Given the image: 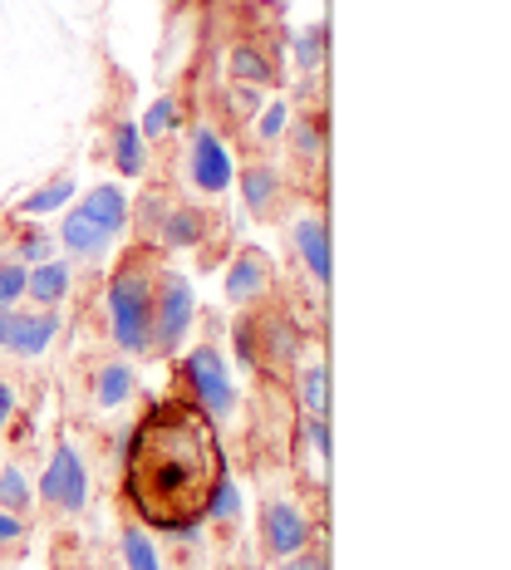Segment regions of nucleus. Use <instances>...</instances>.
Returning a JSON list of instances; mask_svg holds the SVG:
<instances>
[{
	"instance_id": "obj_1",
	"label": "nucleus",
	"mask_w": 511,
	"mask_h": 570,
	"mask_svg": "<svg viewBox=\"0 0 511 570\" xmlns=\"http://www.w3.org/2000/svg\"><path fill=\"white\" fill-rule=\"evenodd\" d=\"M222 472H227L222 428L187 394H168L128 433L124 502L148 531L193 527L207 517Z\"/></svg>"
},
{
	"instance_id": "obj_2",
	"label": "nucleus",
	"mask_w": 511,
	"mask_h": 570,
	"mask_svg": "<svg viewBox=\"0 0 511 570\" xmlns=\"http://www.w3.org/2000/svg\"><path fill=\"white\" fill-rule=\"evenodd\" d=\"M158 271H163L158 246H134L109 276L104 311H109V340L124 354L153 350V281H158Z\"/></svg>"
},
{
	"instance_id": "obj_3",
	"label": "nucleus",
	"mask_w": 511,
	"mask_h": 570,
	"mask_svg": "<svg viewBox=\"0 0 511 570\" xmlns=\"http://www.w3.org/2000/svg\"><path fill=\"white\" fill-rule=\"evenodd\" d=\"M305 354V330L301 315L291 305H256V374H266L271 384H291Z\"/></svg>"
},
{
	"instance_id": "obj_4",
	"label": "nucleus",
	"mask_w": 511,
	"mask_h": 570,
	"mask_svg": "<svg viewBox=\"0 0 511 570\" xmlns=\"http://www.w3.org/2000/svg\"><path fill=\"white\" fill-rule=\"evenodd\" d=\"M177 394H187L207 413L212 423H227L236 413V384H232V364L217 344H197L183 364H177Z\"/></svg>"
},
{
	"instance_id": "obj_5",
	"label": "nucleus",
	"mask_w": 511,
	"mask_h": 570,
	"mask_svg": "<svg viewBox=\"0 0 511 570\" xmlns=\"http://www.w3.org/2000/svg\"><path fill=\"white\" fill-rule=\"evenodd\" d=\"M193 320H197V291H193V281L163 266L158 281H153V350L148 354H158V360H173V354L183 350Z\"/></svg>"
},
{
	"instance_id": "obj_6",
	"label": "nucleus",
	"mask_w": 511,
	"mask_h": 570,
	"mask_svg": "<svg viewBox=\"0 0 511 570\" xmlns=\"http://www.w3.org/2000/svg\"><path fill=\"white\" fill-rule=\"evenodd\" d=\"M311 541L315 517L301 507V497H266V507H261V551H266V561L311 551Z\"/></svg>"
},
{
	"instance_id": "obj_7",
	"label": "nucleus",
	"mask_w": 511,
	"mask_h": 570,
	"mask_svg": "<svg viewBox=\"0 0 511 570\" xmlns=\"http://www.w3.org/2000/svg\"><path fill=\"white\" fill-rule=\"evenodd\" d=\"M89 492H94V478H89L85 458H79L75 443H65V438H59L50 462H45V478H40L45 507H55L59 517H79L89 507Z\"/></svg>"
},
{
	"instance_id": "obj_8",
	"label": "nucleus",
	"mask_w": 511,
	"mask_h": 570,
	"mask_svg": "<svg viewBox=\"0 0 511 570\" xmlns=\"http://www.w3.org/2000/svg\"><path fill=\"white\" fill-rule=\"evenodd\" d=\"M187 173H193V183H197L207 197H227L232 187H236L232 148H227V138H222L217 128H207V124H197V128H193V148H187Z\"/></svg>"
},
{
	"instance_id": "obj_9",
	"label": "nucleus",
	"mask_w": 511,
	"mask_h": 570,
	"mask_svg": "<svg viewBox=\"0 0 511 570\" xmlns=\"http://www.w3.org/2000/svg\"><path fill=\"white\" fill-rule=\"evenodd\" d=\"M59 335V315L55 311H0V354L10 360H40Z\"/></svg>"
},
{
	"instance_id": "obj_10",
	"label": "nucleus",
	"mask_w": 511,
	"mask_h": 570,
	"mask_svg": "<svg viewBox=\"0 0 511 570\" xmlns=\"http://www.w3.org/2000/svg\"><path fill=\"white\" fill-rule=\"evenodd\" d=\"M325 458H330V423L325 419H295L291 433V468L295 482H305V492L320 502L325 492Z\"/></svg>"
},
{
	"instance_id": "obj_11",
	"label": "nucleus",
	"mask_w": 511,
	"mask_h": 570,
	"mask_svg": "<svg viewBox=\"0 0 511 570\" xmlns=\"http://www.w3.org/2000/svg\"><path fill=\"white\" fill-rule=\"evenodd\" d=\"M271 285H276L271 256L256 252V246H242L227 266V301L242 305V311H256V305L271 301Z\"/></svg>"
},
{
	"instance_id": "obj_12",
	"label": "nucleus",
	"mask_w": 511,
	"mask_h": 570,
	"mask_svg": "<svg viewBox=\"0 0 511 570\" xmlns=\"http://www.w3.org/2000/svg\"><path fill=\"white\" fill-rule=\"evenodd\" d=\"M291 252L311 276V291L325 295L330 285V236H325V217L320 212H295L291 217Z\"/></svg>"
},
{
	"instance_id": "obj_13",
	"label": "nucleus",
	"mask_w": 511,
	"mask_h": 570,
	"mask_svg": "<svg viewBox=\"0 0 511 570\" xmlns=\"http://www.w3.org/2000/svg\"><path fill=\"white\" fill-rule=\"evenodd\" d=\"M236 183H242V197H246V212L256 222H271L276 212L285 207V173L276 168L271 158H252L236 168Z\"/></svg>"
},
{
	"instance_id": "obj_14",
	"label": "nucleus",
	"mask_w": 511,
	"mask_h": 570,
	"mask_svg": "<svg viewBox=\"0 0 511 570\" xmlns=\"http://www.w3.org/2000/svg\"><path fill=\"white\" fill-rule=\"evenodd\" d=\"M207 232H212V217L202 207H193V202H177L163 212V222L153 227V242L158 252H197V246H207Z\"/></svg>"
},
{
	"instance_id": "obj_15",
	"label": "nucleus",
	"mask_w": 511,
	"mask_h": 570,
	"mask_svg": "<svg viewBox=\"0 0 511 570\" xmlns=\"http://www.w3.org/2000/svg\"><path fill=\"white\" fill-rule=\"evenodd\" d=\"M285 142H291V168L311 177V187H320V173H325V114H295V124H285Z\"/></svg>"
},
{
	"instance_id": "obj_16",
	"label": "nucleus",
	"mask_w": 511,
	"mask_h": 570,
	"mask_svg": "<svg viewBox=\"0 0 511 570\" xmlns=\"http://www.w3.org/2000/svg\"><path fill=\"white\" fill-rule=\"evenodd\" d=\"M79 217L89 222L94 232L104 236V242H118L124 236V227H128V217H134V202H128V193L124 187H114V183H99V187H89L85 193V202H79Z\"/></svg>"
},
{
	"instance_id": "obj_17",
	"label": "nucleus",
	"mask_w": 511,
	"mask_h": 570,
	"mask_svg": "<svg viewBox=\"0 0 511 570\" xmlns=\"http://www.w3.org/2000/svg\"><path fill=\"white\" fill-rule=\"evenodd\" d=\"M138 394V374H134V364H124V360H99L94 364V379H89V403L94 409H104V413H118V409H128Z\"/></svg>"
},
{
	"instance_id": "obj_18",
	"label": "nucleus",
	"mask_w": 511,
	"mask_h": 570,
	"mask_svg": "<svg viewBox=\"0 0 511 570\" xmlns=\"http://www.w3.org/2000/svg\"><path fill=\"white\" fill-rule=\"evenodd\" d=\"M227 75H232V85H256V89H271L281 79V69H276V55L266 50L261 40H232V50H227Z\"/></svg>"
},
{
	"instance_id": "obj_19",
	"label": "nucleus",
	"mask_w": 511,
	"mask_h": 570,
	"mask_svg": "<svg viewBox=\"0 0 511 570\" xmlns=\"http://www.w3.org/2000/svg\"><path fill=\"white\" fill-rule=\"evenodd\" d=\"M109 158L124 177H148V138L138 134V118H118L109 128Z\"/></svg>"
},
{
	"instance_id": "obj_20",
	"label": "nucleus",
	"mask_w": 511,
	"mask_h": 570,
	"mask_svg": "<svg viewBox=\"0 0 511 570\" xmlns=\"http://www.w3.org/2000/svg\"><path fill=\"white\" fill-rule=\"evenodd\" d=\"M69 285H75L69 261H40V266H30V276H26V295L40 305V311H55V305L69 295Z\"/></svg>"
},
{
	"instance_id": "obj_21",
	"label": "nucleus",
	"mask_w": 511,
	"mask_h": 570,
	"mask_svg": "<svg viewBox=\"0 0 511 570\" xmlns=\"http://www.w3.org/2000/svg\"><path fill=\"white\" fill-rule=\"evenodd\" d=\"M75 173H59V177H50V183H40L35 193H26L16 202V212L10 217H26V222H35V217H50V212H59V207H69L75 202Z\"/></svg>"
},
{
	"instance_id": "obj_22",
	"label": "nucleus",
	"mask_w": 511,
	"mask_h": 570,
	"mask_svg": "<svg viewBox=\"0 0 511 570\" xmlns=\"http://www.w3.org/2000/svg\"><path fill=\"white\" fill-rule=\"evenodd\" d=\"M118 556H124V570H168V556L158 551V541H153V531L143 521H124Z\"/></svg>"
},
{
	"instance_id": "obj_23",
	"label": "nucleus",
	"mask_w": 511,
	"mask_h": 570,
	"mask_svg": "<svg viewBox=\"0 0 511 570\" xmlns=\"http://www.w3.org/2000/svg\"><path fill=\"white\" fill-rule=\"evenodd\" d=\"M10 232V261H20V266H40V261H55V236L45 227H30L26 217H10L6 222Z\"/></svg>"
},
{
	"instance_id": "obj_24",
	"label": "nucleus",
	"mask_w": 511,
	"mask_h": 570,
	"mask_svg": "<svg viewBox=\"0 0 511 570\" xmlns=\"http://www.w3.org/2000/svg\"><path fill=\"white\" fill-rule=\"evenodd\" d=\"M202 521H212L217 531H242V521H246V502H242V482L232 478V468L222 472V482H217V492H212V502H207V517Z\"/></svg>"
},
{
	"instance_id": "obj_25",
	"label": "nucleus",
	"mask_w": 511,
	"mask_h": 570,
	"mask_svg": "<svg viewBox=\"0 0 511 570\" xmlns=\"http://www.w3.org/2000/svg\"><path fill=\"white\" fill-rule=\"evenodd\" d=\"M291 394H295V409H301V419H325L330 403H325V364H320V354L295 370Z\"/></svg>"
},
{
	"instance_id": "obj_26",
	"label": "nucleus",
	"mask_w": 511,
	"mask_h": 570,
	"mask_svg": "<svg viewBox=\"0 0 511 570\" xmlns=\"http://www.w3.org/2000/svg\"><path fill=\"white\" fill-rule=\"evenodd\" d=\"M177 124H183V99H177V89H168V94H158V99L143 109L138 134L148 138V142H163V138H173Z\"/></svg>"
},
{
	"instance_id": "obj_27",
	"label": "nucleus",
	"mask_w": 511,
	"mask_h": 570,
	"mask_svg": "<svg viewBox=\"0 0 511 570\" xmlns=\"http://www.w3.org/2000/svg\"><path fill=\"white\" fill-rule=\"evenodd\" d=\"M285 124H291V99H266L261 118H252V148L271 153L276 142H285Z\"/></svg>"
},
{
	"instance_id": "obj_28",
	"label": "nucleus",
	"mask_w": 511,
	"mask_h": 570,
	"mask_svg": "<svg viewBox=\"0 0 511 570\" xmlns=\"http://www.w3.org/2000/svg\"><path fill=\"white\" fill-rule=\"evenodd\" d=\"M291 55H295V69L315 79V75H320V59H325V26H320V20H311L305 30H295Z\"/></svg>"
},
{
	"instance_id": "obj_29",
	"label": "nucleus",
	"mask_w": 511,
	"mask_h": 570,
	"mask_svg": "<svg viewBox=\"0 0 511 570\" xmlns=\"http://www.w3.org/2000/svg\"><path fill=\"white\" fill-rule=\"evenodd\" d=\"M30 502H35L30 478L16 468V462H6V468H0V507H6V512H16V517H26Z\"/></svg>"
},
{
	"instance_id": "obj_30",
	"label": "nucleus",
	"mask_w": 511,
	"mask_h": 570,
	"mask_svg": "<svg viewBox=\"0 0 511 570\" xmlns=\"http://www.w3.org/2000/svg\"><path fill=\"white\" fill-rule=\"evenodd\" d=\"M227 118L232 124H252V118L266 109V89H256V85H227Z\"/></svg>"
},
{
	"instance_id": "obj_31",
	"label": "nucleus",
	"mask_w": 511,
	"mask_h": 570,
	"mask_svg": "<svg viewBox=\"0 0 511 570\" xmlns=\"http://www.w3.org/2000/svg\"><path fill=\"white\" fill-rule=\"evenodd\" d=\"M26 276H30V266L0 261V311H16V305L26 301Z\"/></svg>"
},
{
	"instance_id": "obj_32",
	"label": "nucleus",
	"mask_w": 511,
	"mask_h": 570,
	"mask_svg": "<svg viewBox=\"0 0 511 570\" xmlns=\"http://www.w3.org/2000/svg\"><path fill=\"white\" fill-rule=\"evenodd\" d=\"M232 350H236V364L256 374V311L242 315V320L232 325Z\"/></svg>"
},
{
	"instance_id": "obj_33",
	"label": "nucleus",
	"mask_w": 511,
	"mask_h": 570,
	"mask_svg": "<svg viewBox=\"0 0 511 570\" xmlns=\"http://www.w3.org/2000/svg\"><path fill=\"white\" fill-rule=\"evenodd\" d=\"M10 546H26V517L0 507V551H10Z\"/></svg>"
},
{
	"instance_id": "obj_34",
	"label": "nucleus",
	"mask_w": 511,
	"mask_h": 570,
	"mask_svg": "<svg viewBox=\"0 0 511 570\" xmlns=\"http://www.w3.org/2000/svg\"><path fill=\"white\" fill-rule=\"evenodd\" d=\"M16 413H20V394H16V384H6V379H0V433H6V428L16 423Z\"/></svg>"
},
{
	"instance_id": "obj_35",
	"label": "nucleus",
	"mask_w": 511,
	"mask_h": 570,
	"mask_svg": "<svg viewBox=\"0 0 511 570\" xmlns=\"http://www.w3.org/2000/svg\"><path fill=\"white\" fill-rule=\"evenodd\" d=\"M276 570H330V566H325V551H301V556L276 561Z\"/></svg>"
},
{
	"instance_id": "obj_36",
	"label": "nucleus",
	"mask_w": 511,
	"mask_h": 570,
	"mask_svg": "<svg viewBox=\"0 0 511 570\" xmlns=\"http://www.w3.org/2000/svg\"><path fill=\"white\" fill-rule=\"evenodd\" d=\"M55 570H89V566H85V561H75V556H65V561L55 556Z\"/></svg>"
},
{
	"instance_id": "obj_37",
	"label": "nucleus",
	"mask_w": 511,
	"mask_h": 570,
	"mask_svg": "<svg viewBox=\"0 0 511 570\" xmlns=\"http://www.w3.org/2000/svg\"><path fill=\"white\" fill-rule=\"evenodd\" d=\"M222 570H236V566H222Z\"/></svg>"
}]
</instances>
